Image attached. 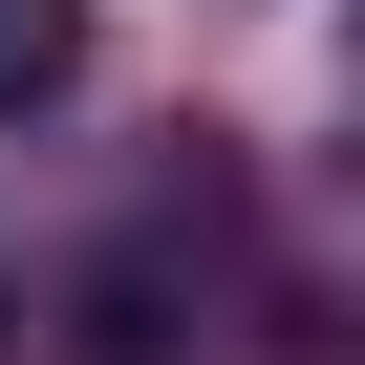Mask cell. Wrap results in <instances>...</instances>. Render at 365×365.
<instances>
[{"mask_svg": "<svg viewBox=\"0 0 365 365\" xmlns=\"http://www.w3.org/2000/svg\"><path fill=\"white\" fill-rule=\"evenodd\" d=\"M86 86V0H0V108H65Z\"/></svg>", "mask_w": 365, "mask_h": 365, "instance_id": "1", "label": "cell"}, {"mask_svg": "<svg viewBox=\"0 0 365 365\" xmlns=\"http://www.w3.org/2000/svg\"><path fill=\"white\" fill-rule=\"evenodd\" d=\"M0 344H22V279H0Z\"/></svg>", "mask_w": 365, "mask_h": 365, "instance_id": "2", "label": "cell"}]
</instances>
